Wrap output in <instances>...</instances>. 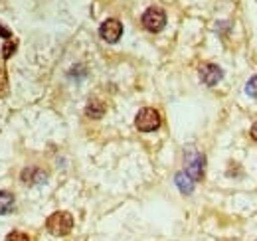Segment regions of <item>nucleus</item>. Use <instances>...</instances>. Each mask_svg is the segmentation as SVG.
<instances>
[{"label":"nucleus","mask_w":257,"mask_h":241,"mask_svg":"<svg viewBox=\"0 0 257 241\" xmlns=\"http://www.w3.org/2000/svg\"><path fill=\"white\" fill-rule=\"evenodd\" d=\"M46 227L52 235L64 237L71 231L73 227V215L69 211H54L48 219H46Z\"/></svg>","instance_id":"nucleus-1"},{"label":"nucleus","mask_w":257,"mask_h":241,"mask_svg":"<svg viewBox=\"0 0 257 241\" xmlns=\"http://www.w3.org/2000/svg\"><path fill=\"white\" fill-rule=\"evenodd\" d=\"M135 125L141 133H153L161 127V115L157 109L153 107H145L137 113V119H135Z\"/></svg>","instance_id":"nucleus-2"},{"label":"nucleus","mask_w":257,"mask_h":241,"mask_svg":"<svg viewBox=\"0 0 257 241\" xmlns=\"http://www.w3.org/2000/svg\"><path fill=\"white\" fill-rule=\"evenodd\" d=\"M143 26L149 32H161L166 26V14L162 8H149L145 14H143Z\"/></svg>","instance_id":"nucleus-3"},{"label":"nucleus","mask_w":257,"mask_h":241,"mask_svg":"<svg viewBox=\"0 0 257 241\" xmlns=\"http://www.w3.org/2000/svg\"><path fill=\"white\" fill-rule=\"evenodd\" d=\"M99 36H101L107 44H115V42H119V38L123 36V24H121L119 20H115V18H109V20H105V22L101 24Z\"/></svg>","instance_id":"nucleus-4"},{"label":"nucleus","mask_w":257,"mask_h":241,"mask_svg":"<svg viewBox=\"0 0 257 241\" xmlns=\"http://www.w3.org/2000/svg\"><path fill=\"white\" fill-rule=\"evenodd\" d=\"M222 77H224V71H222L216 63H204V65L200 67V79H202L208 87L218 85V81H222Z\"/></svg>","instance_id":"nucleus-5"},{"label":"nucleus","mask_w":257,"mask_h":241,"mask_svg":"<svg viewBox=\"0 0 257 241\" xmlns=\"http://www.w3.org/2000/svg\"><path fill=\"white\" fill-rule=\"evenodd\" d=\"M204 162H206L204 154H200V152H190V154H188V168H186V174H188L194 182L202 180V176H204Z\"/></svg>","instance_id":"nucleus-6"},{"label":"nucleus","mask_w":257,"mask_h":241,"mask_svg":"<svg viewBox=\"0 0 257 241\" xmlns=\"http://www.w3.org/2000/svg\"><path fill=\"white\" fill-rule=\"evenodd\" d=\"M48 178V174L46 172H42V170H38V168H26L24 172H22V180L26 182V184H44Z\"/></svg>","instance_id":"nucleus-7"},{"label":"nucleus","mask_w":257,"mask_h":241,"mask_svg":"<svg viewBox=\"0 0 257 241\" xmlns=\"http://www.w3.org/2000/svg\"><path fill=\"white\" fill-rule=\"evenodd\" d=\"M85 113H87V117H91V119H101V117L105 115V105H103L99 99H91V101L87 103Z\"/></svg>","instance_id":"nucleus-8"},{"label":"nucleus","mask_w":257,"mask_h":241,"mask_svg":"<svg viewBox=\"0 0 257 241\" xmlns=\"http://www.w3.org/2000/svg\"><path fill=\"white\" fill-rule=\"evenodd\" d=\"M176 186L180 188L182 194H192L194 180L186 174V172H178V174H176Z\"/></svg>","instance_id":"nucleus-9"},{"label":"nucleus","mask_w":257,"mask_h":241,"mask_svg":"<svg viewBox=\"0 0 257 241\" xmlns=\"http://www.w3.org/2000/svg\"><path fill=\"white\" fill-rule=\"evenodd\" d=\"M14 210V196L10 194V192H0V213L4 215V213H10V211Z\"/></svg>","instance_id":"nucleus-10"},{"label":"nucleus","mask_w":257,"mask_h":241,"mask_svg":"<svg viewBox=\"0 0 257 241\" xmlns=\"http://www.w3.org/2000/svg\"><path fill=\"white\" fill-rule=\"evenodd\" d=\"M16 48H18V42H16V38H12V40H8L6 44H4V48H2V56H4V60H8L14 52H16Z\"/></svg>","instance_id":"nucleus-11"},{"label":"nucleus","mask_w":257,"mask_h":241,"mask_svg":"<svg viewBox=\"0 0 257 241\" xmlns=\"http://www.w3.org/2000/svg\"><path fill=\"white\" fill-rule=\"evenodd\" d=\"M8 93V75L4 69H0V97H6Z\"/></svg>","instance_id":"nucleus-12"},{"label":"nucleus","mask_w":257,"mask_h":241,"mask_svg":"<svg viewBox=\"0 0 257 241\" xmlns=\"http://www.w3.org/2000/svg\"><path fill=\"white\" fill-rule=\"evenodd\" d=\"M6 241H30V237L26 233H22V231H10L6 235Z\"/></svg>","instance_id":"nucleus-13"},{"label":"nucleus","mask_w":257,"mask_h":241,"mask_svg":"<svg viewBox=\"0 0 257 241\" xmlns=\"http://www.w3.org/2000/svg\"><path fill=\"white\" fill-rule=\"evenodd\" d=\"M245 91H247V95H251V97H255V99H257V75H253V77L247 81V87H245Z\"/></svg>","instance_id":"nucleus-14"},{"label":"nucleus","mask_w":257,"mask_h":241,"mask_svg":"<svg viewBox=\"0 0 257 241\" xmlns=\"http://www.w3.org/2000/svg\"><path fill=\"white\" fill-rule=\"evenodd\" d=\"M0 36H2L6 42H8V40H12V32L8 30V28H4L2 24H0Z\"/></svg>","instance_id":"nucleus-15"},{"label":"nucleus","mask_w":257,"mask_h":241,"mask_svg":"<svg viewBox=\"0 0 257 241\" xmlns=\"http://www.w3.org/2000/svg\"><path fill=\"white\" fill-rule=\"evenodd\" d=\"M249 135H251V139H253V141H255V143H257V123H255V125H253V127H251V131H249Z\"/></svg>","instance_id":"nucleus-16"}]
</instances>
